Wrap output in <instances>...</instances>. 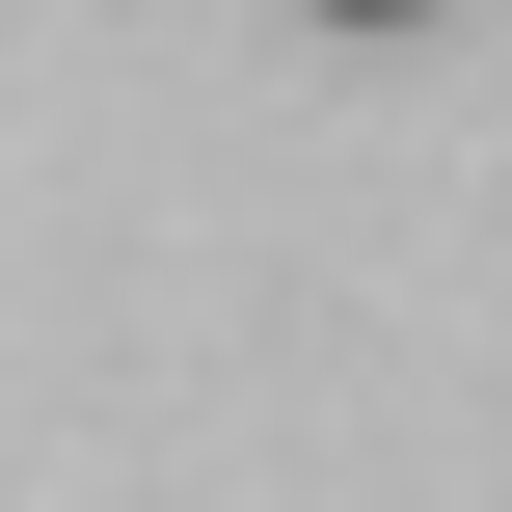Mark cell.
Returning <instances> with one entry per match:
<instances>
[{
	"mask_svg": "<svg viewBox=\"0 0 512 512\" xmlns=\"http://www.w3.org/2000/svg\"><path fill=\"white\" fill-rule=\"evenodd\" d=\"M324 27H432V0H324Z\"/></svg>",
	"mask_w": 512,
	"mask_h": 512,
	"instance_id": "6da1fadb",
	"label": "cell"
}]
</instances>
